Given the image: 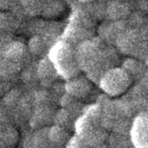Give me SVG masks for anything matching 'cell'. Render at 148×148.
I'll list each match as a JSON object with an SVG mask.
<instances>
[{
  "mask_svg": "<svg viewBox=\"0 0 148 148\" xmlns=\"http://www.w3.org/2000/svg\"><path fill=\"white\" fill-rule=\"evenodd\" d=\"M37 66L38 62L31 61L22 68L19 75L22 82L30 90L35 89L34 87L39 83Z\"/></svg>",
  "mask_w": 148,
  "mask_h": 148,
  "instance_id": "cell-9",
  "label": "cell"
},
{
  "mask_svg": "<svg viewBox=\"0 0 148 148\" xmlns=\"http://www.w3.org/2000/svg\"><path fill=\"white\" fill-rule=\"evenodd\" d=\"M12 88L10 81L0 77V97H2Z\"/></svg>",
  "mask_w": 148,
  "mask_h": 148,
  "instance_id": "cell-22",
  "label": "cell"
},
{
  "mask_svg": "<svg viewBox=\"0 0 148 148\" xmlns=\"http://www.w3.org/2000/svg\"><path fill=\"white\" fill-rule=\"evenodd\" d=\"M23 67L7 58L0 56V77L12 82L20 75Z\"/></svg>",
  "mask_w": 148,
  "mask_h": 148,
  "instance_id": "cell-11",
  "label": "cell"
},
{
  "mask_svg": "<svg viewBox=\"0 0 148 148\" xmlns=\"http://www.w3.org/2000/svg\"><path fill=\"white\" fill-rule=\"evenodd\" d=\"M132 140L136 148H148V119H140L134 127Z\"/></svg>",
  "mask_w": 148,
  "mask_h": 148,
  "instance_id": "cell-8",
  "label": "cell"
},
{
  "mask_svg": "<svg viewBox=\"0 0 148 148\" xmlns=\"http://www.w3.org/2000/svg\"><path fill=\"white\" fill-rule=\"evenodd\" d=\"M21 22L11 13L0 11V34H12L19 28Z\"/></svg>",
  "mask_w": 148,
  "mask_h": 148,
  "instance_id": "cell-12",
  "label": "cell"
},
{
  "mask_svg": "<svg viewBox=\"0 0 148 148\" xmlns=\"http://www.w3.org/2000/svg\"><path fill=\"white\" fill-rule=\"evenodd\" d=\"M49 128L38 129L27 140L28 148H43L50 140L49 136Z\"/></svg>",
  "mask_w": 148,
  "mask_h": 148,
  "instance_id": "cell-14",
  "label": "cell"
},
{
  "mask_svg": "<svg viewBox=\"0 0 148 148\" xmlns=\"http://www.w3.org/2000/svg\"><path fill=\"white\" fill-rule=\"evenodd\" d=\"M16 1H0V11L10 12L13 8Z\"/></svg>",
  "mask_w": 148,
  "mask_h": 148,
  "instance_id": "cell-23",
  "label": "cell"
},
{
  "mask_svg": "<svg viewBox=\"0 0 148 148\" xmlns=\"http://www.w3.org/2000/svg\"><path fill=\"white\" fill-rule=\"evenodd\" d=\"M65 27L63 23L57 20L36 17L29 20L27 28L31 36L41 35L57 42L62 37Z\"/></svg>",
  "mask_w": 148,
  "mask_h": 148,
  "instance_id": "cell-4",
  "label": "cell"
},
{
  "mask_svg": "<svg viewBox=\"0 0 148 148\" xmlns=\"http://www.w3.org/2000/svg\"><path fill=\"white\" fill-rule=\"evenodd\" d=\"M18 138V133L12 126L0 132V143L5 145H13Z\"/></svg>",
  "mask_w": 148,
  "mask_h": 148,
  "instance_id": "cell-19",
  "label": "cell"
},
{
  "mask_svg": "<svg viewBox=\"0 0 148 148\" xmlns=\"http://www.w3.org/2000/svg\"><path fill=\"white\" fill-rule=\"evenodd\" d=\"M71 5L72 12L61 38L77 47L80 43L92 38L94 23L92 16L80 2Z\"/></svg>",
  "mask_w": 148,
  "mask_h": 148,
  "instance_id": "cell-2",
  "label": "cell"
},
{
  "mask_svg": "<svg viewBox=\"0 0 148 148\" xmlns=\"http://www.w3.org/2000/svg\"><path fill=\"white\" fill-rule=\"evenodd\" d=\"M37 74L39 84L44 88H51L57 83V80L60 77L51 61L46 56L38 62Z\"/></svg>",
  "mask_w": 148,
  "mask_h": 148,
  "instance_id": "cell-5",
  "label": "cell"
},
{
  "mask_svg": "<svg viewBox=\"0 0 148 148\" xmlns=\"http://www.w3.org/2000/svg\"><path fill=\"white\" fill-rule=\"evenodd\" d=\"M48 57L54 64L59 76L66 81L80 75L76 47L60 39L50 49Z\"/></svg>",
  "mask_w": 148,
  "mask_h": 148,
  "instance_id": "cell-3",
  "label": "cell"
},
{
  "mask_svg": "<svg viewBox=\"0 0 148 148\" xmlns=\"http://www.w3.org/2000/svg\"><path fill=\"white\" fill-rule=\"evenodd\" d=\"M101 42L95 38L88 39L76 47L80 69L93 82L102 78V74L109 62V53Z\"/></svg>",
  "mask_w": 148,
  "mask_h": 148,
  "instance_id": "cell-1",
  "label": "cell"
},
{
  "mask_svg": "<svg viewBox=\"0 0 148 148\" xmlns=\"http://www.w3.org/2000/svg\"><path fill=\"white\" fill-rule=\"evenodd\" d=\"M79 117L71 111L61 108L58 109L55 116L54 123L55 125L68 130L71 127H75L76 121Z\"/></svg>",
  "mask_w": 148,
  "mask_h": 148,
  "instance_id": "cell-13",
  "label": "cell"
},
{
  "mask_svg": "<svg viewBox=\"0 0 148 148\" xmlns=\"http://www.w3.org/2000/svg\"><path fill=\"white\" fill-rule=\"evenodd\" d=\"M25 91L18 87H12L1 98L3 105L12 110L17 105Z\"/></svg>",
  "mask_w": 148,
  "mask_h": 148,
  "instance_id": "cell-15",
  "label": "cell"
},
{
  "mask_svg": "<svg viewBox=\"0 0 148 148\" xmlns=\"http://www.w3.org/2000/svg\"><path fill=\"white\" fill-rule=\"evenodd\" d=\"M12 34H0V56H2L10 42L14 39Z\"/></svg>",
  "mask_w": 148,
  "mask_h": 148,
  "instance_id": "cell-20",
  "label": "cell"
},
{
  "mask_svg": "<svg viewBox=\"0 0 148 148\" xmlns=\"http://www.w3.org/2000/svg\"><path fill=\"white\" fill-rule=\"evenodd\" d=\"M66 9V4L62 1H45L42 16L47 20H56L64 14Z\"/></svg>",
  "mask_w": 148,
  "mask_h": 148,
  "instance_id": "cell-10",
  "label": "cell"
},
{
  "mask_svg": "<svg viewBox=\"0 0 148 148\" xmlns=\"http://www.w3.org/2000/svg\"><path fill=\"white\" fill-rule=\"evenodd\" d=\"M56 42L41 35H32L27 45L32 56L43 58L47 56L50 49Z\"/></svg>",
  "mask_w": 148,
  "mask_h": 148,
  "instance_id": "cell-7",
  "label": "cell"
},
{
  "mask_svg": "<svg viewBox=\"0 0 148 148\" xmlns=\"http://www.w3.org/2000/svg\"><path fill=\"white\" fill-rule=\"evenodd\" d=\"M20 2L27 17L36 18L42 15L45 1H23Z\"/></svg>",
  "mask_w": 148,
  "mask_h": 148,
  "instance_id": "cell-17",
  "label": "cell"
},
{
  "mask_svg": "<svg viewBox=\"0 0 148 148\" xmlns=\"http://www.w3.org/2000/svg\"><path fill=\"white\" fill-rule=\"evenodd\" d=\"M88 145L77 136H75L70 139L67 143L66 148H88Z\"/></svg>",
  "mask_w": 148,
  "mask_h": 148,
  "instance_id": "cell-21",
  "label": "cell"
},
{
  "mask_svg": "<svg viewBox=\"0 0 148 148\" xmlns=\"http://www.w3.org/2000/svg\"><path fill=\"white\" fill-rule=\"evenodd\" d=\"M90 80L80 75L67 80L64 84L65 93L80 100L86 98L91 90Z\"/></svg>",
  "mask_w": 148,
  "mask_h": 148,
  "instance_id": "cell-6",
  "label": "cell"
},
{
  "mask_svg": "<svg viewBox=\"0 0 148 148\" xmlns=\"http://www.w3.org/2000/svg\"><path fill=\"white\" fill-rule=\"evenodd\" d=\"M14 120V117L10 110L3 105L0 107V132L12 127Z\"/></svg>",
  "mask_w": 148,
  "mask_h": 148,
  "instance_id": "cell-18",
  "label": "cell"
},
{
  "mask_svg": "<svg viewBox=\"0 0 148 148\" xmlns=\"http://www.w3.org/2000/svg\"><path fill=\"white\" fill-rule=\"evenodd\" d=\"M49 136L51 143L56 145L68 143L71 139L68 130L57 125H54L49 128Z\"/></svg>",
  "mask_w": 148,
  "mask_h": 148,
  "instance_id": "cell-16",
  "label": "cell"
}]
</instances>
